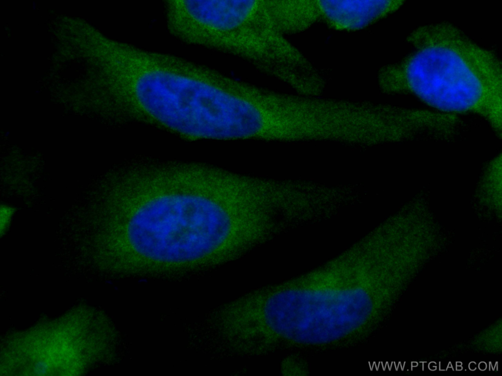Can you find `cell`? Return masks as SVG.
<instances>
[{"instance_id":"cell-1","label":"cell","mask_w":502,"mask_h":376,"mask_svg":"<svg viewBox=\"0 0 502 376\" xmlns=\"http://www.w3.org/2000/svg\"><path fill=\"white\" fill-rule=\"evenodd\" d=\"M412 50L388 67L392 90L413 95L440 112L474 114L502 129V65L492 51L447 21L411 31Z\"/></svg>"},{"instance_id":"cell-2","label":"cell","mask_w":502,"mask_h":376,"mask_svg":"<svg viewBox=\"0 0 502 376\" xmlns=\"http://www.w3.org/2000/svg\"><path fill=\"white\" fill-rule=\"evenodd\" d=\"M205 66L131 44L115 54L108 84L117 113L190 137L196 128Z\"/></svg>"},{"instance_id":"cell-3","label":"cell","mask_w":502,"mask_h":376,"mask_svg":"<svg viewBox=\"0 0 502 376\" xmlns=\"http://www.w3.org/2000/svg\"><path fill=\"white\" fill-rule=\"evenodd\" d=\"M225 203L200 168L195 191L161 194L140 207L128 222V239L136 252L150 258L177 262L201 258L216 246L218 208Z\"/></svg>"},{"instance_id":"cell-4","label":"cell","mask_w":502,"mask_h":376,"mask_svg":"<svg viewBox=\"0 0 502 376\" xmlns=\"http://www.w3.org/2000/svg\"><path fill=\"white\" fill-rule=\"evenodd\" d=\"M188 29L194 45L238 56L279 79L294 61L296 49L281 34L225 9L200 14Z\"/></svg>"},{"instance_id":"cell-5","label":"cell","mask_w":502,"mask_h":376,"mask_svg":"<svg viewBox=\"0 0 502 376\" xmlns=\"http://www.w3.org/2000/svg\"><path fill=\"white\" fill-rule=\"evenodd\" d=\"M275 113L266 92L213 70L205 113L206 139L267 141Z\"/></svg>"},{"instance_id":"cell-6","label":"cell","mask_w":502,"mask_h":376,"mask_svg":"<svg viewBox=\"0 0 502 376\" xmlns=\"http://www.w3.org/2000/svg\"><path fill=\"white\" fill-rule=\"evenodd\" d=\"M427 369L431 371H435L437 368L438 366L437 363L435 361H430L427 364Z\"/></svg>"},{"instance_id":"cell-7","label":"cell","mask_w":502,"mask_h":376,"mask_svg":"<svg viewBox=\"0 0 502 376\" xmlns=\"http://www.w3.org/2000/svg\"><path fill=\"white\" fill-rule=\"evenodd\" d=\"M488 364L484 361H480L477 364V368L481 371H484L487 369Z\"/></svg>"},{"instance_id":"cell-8","label":"cell","mask_w":502,"mask_h":376,"mask_svg":"<svg viewBox=\"0 0 502 376\" xmlns=\"http://www.w3.org/2000/svg\"><path fill=\"white\" fill-rule=\"evenodd\" d=\"M477 363L476 362L472 361L468 364V367L469 370L475 371L477 369Z\"/></svg>"},{"instance_id":"cell-9","label":"cell","mask_w":502,"mask_h":376,"mask_svg":"<svg viewBox=\"0 0 502 376\" xmlns=\"http://www.w3.org/2000/svg\"><path fill=\"white\" fill-rule=\"evenodd\" d=\"M454 365H455V368H454V369L455 371H460L463 370V363L461 362L458 361H455V363Z\"/></svg>"},{"instance_id":"cell-10","label":"cell","mask_w":502,"mask_h":376,"mask_svg":"<svg viewBox=\"0 0 502 376\" xmlns=\"http://www.w3.org/2000/svg\"><path fill=\"white\" fill-rule=\"evenodd\" d=\"M419 365V363L418 362H417L416 361H412L411 362V367H410L411 370L412 371L413 368H417V367H418Z\"/></svg>"}]
</instances>
